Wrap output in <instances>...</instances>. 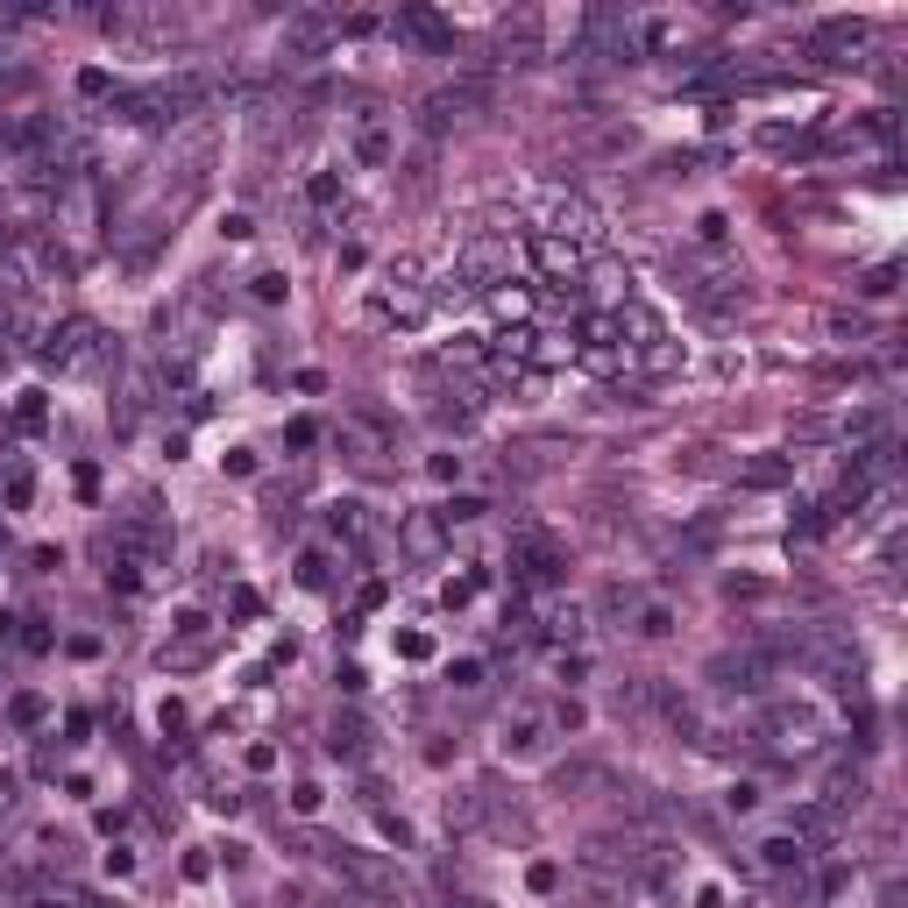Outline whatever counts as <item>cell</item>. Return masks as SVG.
Wrapping results in <instances>:
<instances>
[{
  "label": "cell",
  "mask_w": 908,
  "mask_h": 908,
  "mask_svg": "<svg viewBox=\"0 0 908 908\" xmlns=\"http://www.w3.org/2000/svg\"><path fill=\"white\" fill-rule=\"evenodd\" d=\"M43 355H50L57 370H79V362L93 355V327H86V320H71L65 334H50V348H43Z\"/></svg>",
  "instance_id": "8992f818"
},
{
  "label": "cell",
  "mask_w": 908,
  "mask_h": 908,
  "mask_svg": "<svg viewBox=\"0 0 908 908\" xmlns=\"http://www.w3.org/2000/svg\"><path fill=\"white\" fill-rule=\"evenodd\" d=\"M306 200H313V206H334V200H341V178H334V171H320V178L306 185Z\"/></svg>",
  "instance_id": "e0dca14e"
},
{
  "label": "cell",
  "mask_w": 908,
  "mask_h": 908,
  "mask_svg": "<svg viewBox=\"0 0 908 908\" xmlns=\"http://www.w3.org/2000/svg\"><path fill=\"white\" fill-rule=\"evenodd\" d=\"M816 43H824V50H859L866 29H859V22H824V36H816Z\"/></svg>",
  "instance_id": "4fadbf2b"
},
{
  "label": "cell",
  "mask_w": 908,
  "mask_h": 908,
  "mask_svg": "<svg viewBox=\"0 0 908 908\" xmlns=\"http://www.w3.org/2000/svg\"><path fill=\"white\" fill-rule=\"evenodd\" d=\"M802 859H809V844H802L795 830H788V838H767V844H760V866H774V873H788V866H802Z\"/></svg>",
  "instance_id": "9c48e42d"
},
{
  "label": "cell",
  "mask_w": 908,
  "mask_h": 908,
  "mask_svg": "<svg viewBox=\"0 0 908 908\" xmlns=\"http://www.w3.org/2000/svg\"><path fill=\"white\" fill-rule=\"evenodd\" d=\"M639 632H646V639H668V632H674V611H668V603H646V611H639Z\"/></svg>",
  "instance_id": "2e32d148"
},
{
  "label": "cell",
  "mask_w": 908,
  "mask_h": 908,
  "mask_svg": "<svg viewBox=\"0 0 908 908\" xmlns=\"http://www.w3.org/2000/svg\"><path fill=\"white\" fill-rule=\"evenodd\" d=\"M746 483H752V490H774V483H788V462H774V454H767V462L746 468Z\"/></svg>",
  "instance_id": "9a60e30c"
},
{
  "label": "cell",
  "mask_w": 908,
  "mask_h": 908,
  "mask_svg": "<svg viewBox=\"0 0 908 908\" xmlns=\"http://www.w3.org/2000/svg\"><path fill=\"white\" fill-rule=\"evenodd\" d=\"M327 36H341V14L306 8V14H292V29H284V50H292V57H313Z\"/></svg>",
  "instance_id": "277c9868"
},
{
  "label": "cell",
  "mask_w": 908,
  "mask_h": 908,
  "mask_svg": "<svg viewBox=\"0 0 908 908\" xmlns=\"http://www.w3.org/2000/svg\"><path fill=\"white\" fill-rule=\"evenodd\" d=\"M43 710H50L43 695H14V724H43Z\"/></svg>",
  "instance_id": "ffe728a7"
},
{
  "label": "cell",
  "mask_w": 908,
  "mask_h": 908,
  "mask_svg": "<svg viewBox=\"0 0 908 908\" xmlns=\"http://www.w3.org/2000/svg\"><path fill=\"white\" fill-rule=\"evenodd\" d=\"M36 908H57V901H36Z\"/></svg>",
  "instance_id": "44dd1931"
},
{
  "label": "cell",
  "mask_w": 908,
  "mask_h": 908,
  "mask_svg": "<svg viewBox=\"0 0 908 908\" xmlns=\"http://www.w3.org/2000/svg\"><path fill=\"white\" fill-rule=\"evenodd\" d=\"M249 292L263 298V306H277V298H284V277H277V270H263V277H249Z\"/></svg>",
  "instance_id": "ac0fdd59"
},
{
  "label": "cell",
  "mask_w": 908,
  "mask_h": 908,
  "mask_svg": "<svg viewBox=\"0 0 908 908\" xmlns=\"http://www.w3.org/2000/svg\"><path fill=\"white\" fill-rule=\"evenodd\" d=\"M632 36H639V29H632V14H617V8H597L582 22V43L589 50H611V57H632Z\"/></svg>",
  "instance_id": "3957f363"
},
{
  "label": "cell",
  "mask_w": 908,
  "mask_h": 908,
  "mask_svg": "<svg viewBox=\"0 0 908 908\" xmlns=\"http://www.w3.org/2000/svg\"><path fill=\"white\" fill-rule=\"evenodd\" d=\"M540 746H547V724L540 717H511L504 724V752H540Z\"/></svg>",
  "instance_id": "8fae6325"
},
{
  "label": "cell",
  "mask_w": 908,
  "mask_h": 908,
  "mask_svg": "<svg viewBox=\"0 0 908 908\" xmlns=\"http://www.w3.org/2000/svg\"><path fill=\"white\" fill-rule=\"evenodd\" d=\"M441 533H447L441 519H412V525H405V547H412V554H433V547H441Z\"/></svg>",
  "instance_id": "7c38bea8"
},
{
  "label": "cell",
  "mask_w": 908,
  "mask_h": 908,
  "mask_svg": "<svg viewBox=\"0 0 908 908\" xmlns=\"http://www.w3.org/2000/svg\"><path fill=\"white\" fill-rule=\"evenodd\" d=\"M561 568H568V547L554 533H540V525H519V533H511V575H519V582H554Z\"/></svg>",
  "instance_id": "7a4b0ae2"
},
{
  "label": "cell",
  "mask_w": 908,
  "mask_h": 908,
  "mask_svg": "<svg viewBox=\"0 0 908 908\" xmlns=\"http://www.w3.org/2000/svg\"><path fill=\"white\" fill-rule=\"evenodd\" d=\"M327 852V866L341 873L355 895H370V901H405V881H398V866H384L376 852H355V844H320Z\"/></svg>",
  "instance_id": "6da1fadb"
},
{
  "label": "cell",
  "mask_w": 908,
  "mask_h": 908,
  "mask_svg": "<svg viewBox=\"0 0 908 908\" xmlns=\"http://www.w3.org/2000/svg\"><path fill=\"white\" fill-rule=\"evenodd\" d=\"M298 582H306V589H327V554H306V561H298Z\"/></svg>",
  "instance_id": "d6986e66"
},
{
  "label": "cell",
  "mask_w": 908,
  "mask_h": 908,
  "mask_svg": "<svg viewBox=\"0 0 908 908\" xmlns=\"http://www.w3.org/2000/svg\"><path fill=\"white\" fill-rule=\"evenodd\" d=\"M327 746H334L341 760H362V724H355V717H348V724L334 717V738H327Z\"/></svg>",
  "instance_id": "5bb4252c"
},
{
  "label": "cell",
  "mask_w": 908,
  "mask_h": 908,
  "mask_svg": "<svg viewBox=\"0 0 908 908\" xmlns=\"http://www.w3.org/2000/svg\"><path fill=\"white\" fill-rule=\"evenodd\" d=\"M710 674H717L724 689H760V681H767V660H760V654H724Z\"/></svg>",
  "instance_id": "52a82bcc"
},
{
  "label": "cell",
  "mask_w": 908,
  "mask_h": 908,
  "mask_svg": "<svg viewBox=\"0 0 908 908\" xmlns=\"http://www.w3.org/2000/svg\"><path fill=\"white\" fill-rule=\"evenodd\" d=\"M398 36H405V43H427V50H454V29H447L433 8H405V14H398Z\"/></svg>",
  "instance_id": "5b68a950"
},
{
  "label": "cell",
  "mask_w": 908,
  "mask_h": 908,
  "mask_svg": "<svg viewBox=\"0 0 908 908\" xmlns=\"http://www.w3.org/2000/svg\"><path fill=\"white\" fill-rule=\"evenodd\" d=\"M355 157H362V163H384V157H390V128H384L376 114L355 128Z\"/></svg>",
  "instance_id": "30bf717a"
},
{
  "label": "cell",
  "mask_w": 908,
  "mask_h": 908,
  "mask_svg": "<svg viewBox=\"0 0 908 908\" xmlns=\"http://www.w3.org/2000/svg\"><path fill=\"white\" fill-rule=\"evenodd\" d=\"M533 256H540V270H547V277H575V241L540 235V241H533Z\"/></svg>",
  "instance_id": "ba28073f"
}]
</instances>
